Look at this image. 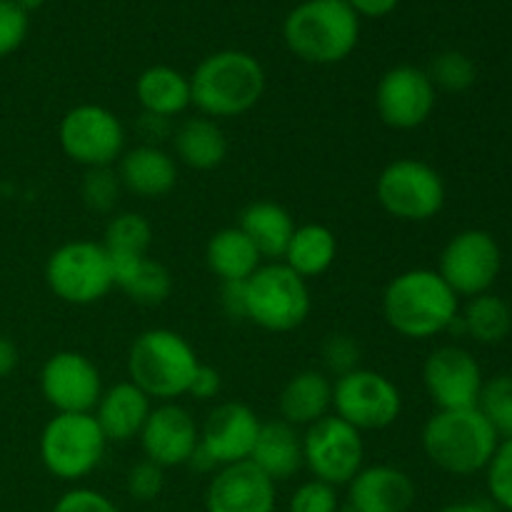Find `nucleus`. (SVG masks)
<instances>
[{
    "mask_svg": "<svg viewBox=\"0 0 512 512\" xmlns=\"http://www.w3.org/2000/svg\"><path fill=\"white\" fill-rule=\"evenodd\" d=\"M188 78L190 105L210 120L240 118L250 113L265 93L263 63L238 48L205 55Z\"/></svg>",
    "mask_w": 512,
    "mask_h": 512,
    "instance_id": "nucleus-1",
    "label": "nucleus"
},
{
    "mask_svg": "<svg viewBox=\"0 0 512 512\" xmlns=\"http://www.w3.org/2000/svg\"><path fill=\"white\" fill-rule=\"evenodd\" d=\"M458 315L460 298L438 270H403L383 290L385 323L403 338L430 340L448 333Z\"/></svg>",
    "mask_w": 512,
    "mask_h": 512,
    "instance_id": "nucleus-2",
    "label": "nucleus"
},
{
    "mask_svg": "<svg viewBox=\"0 0 512 512\" xmlns=\"http://www.w3.org/2000/svg\"><path fill=\"white\" fill-rule=\"evenodd\" d=\"M285 48L308 65H335L360 43V18L345 0H303L283 20Z\"/></svg>",
    "mask_w": 512,
    "mask_h": 512,
    "instance_id": "nucleus-3",
    "label": "nucleus"
},
{
    "mask_svg": "<svg viewBox=\"0 0 512 512\" xmlns=\"http://www.w3.org/2000/svg\"><path fill=\"white\" fill-rule=\"evenodd\" d=\"M423 453L430 463L448 475L468 478L483 473L498 448L500 438L478 408L438 410L425 423Z\"/></svg>",
    "mask_w": 512,
    "mask_h": 512,
    "instance_id": "nucleus-4",
    "label": "nucleus"
},
{
    "mask_svg": "<svg viewBox=\"0 0 512 512\" xmlns=\"http://www.w3.org/2000/svg\"><path fill=\"white\" fill-rule=\"evenodd\" d=\"M198 368L200 358L193 345L170 328L145 330L128 350V380L158 403L188 395Z\"/></svg>",
    "mask_w": 512,
    "mask_h": 512,
    "instance_id": "nucleus-5",
    "label": "nucleus"
},
{
    "mask_svg": "<svg viewBox=\"0 0 512 512\" xmlns=\"http://www.w3.org/2000/svg\"><path fill=\"white\" fill-rule=\"evenodd\" d=\"M105 448L108 440L93 413H55L38 438L40 463L63 483H80L95 473L103 463Z\"/></svg>",
    "mask_w": 512,
    "mask_h": 512,
    "instance_id": "nucleus-6",
    "label": "nucleus"
},
{
    "mask_svg": "<svg viewBox=\"0 0 512 512\" xmlns=\"http://www.w3.org/2000/svg\"><path fill=\"white\" fill-rule=\"evenodd\" d=\"M313 298L308 280L283 260L263 263L245 280V320L268 333H290L308 320Z\"/></svg>",
    "mask_w": 512,
    "mask_h": 512,
    "instance_id": "nucleus-7",
    "label": "nucleus"
},
{
    "mask_svg": "<svg viewBox=\"0 0 512 512\" xmlns=\"http://www.w3.org/2000/svg\"><path fill=\"white\" fill-rule=\"evenodd\" d=\"M45 283L63 303L85 308L95 305L115 288L110 253L95 240H70L45 260Z\"/></svg>",
    "mask_w": 512,
    "mask_h": 512,
    "instance_id": "nucleus-8",
    "label": "nucleus"
},
{
    "mask_svg": "<svg viewBox=\"0 0 512 512\" xmlns=\"http://www.w3.org/2000/svg\"><path fill=\"white\" fill-rule=\"evenodd\" d=\"M445 180L430 163L398 158L380 170L375 198L400 223H428L445 208Z\"/></svg>",
    "mask_w": 512,
    "mask_h": 512,
    "instance_id": "nucleus-9",
    "label": "nucleus"
},
{
    "mask_svg": "<svg viewBox=\"0 0 512 512\" xmlns=\"http://www.w3.org/2000/svg\"><path fill=\"white\" fill-rule=\"evenodd\" d=\"M125 125L110 108L98 103H80L60 118V150L75 165L90 168H113L125 153Z\"/></svg>",
    "mask_w": 512,
    "mask_h": 512,
    "instance_id": "nucleus-10",
    "label": "nucleus"
},
{
    "mask_svg": "<svg viewBox=\"0 0 512 512\" xmlns=\"http://www.w3.org/2000/svg\"><path fill=\"white\" fill-rule=\"evenodd\" d=\"M403 413V393L388 375L358 368L335 378L333 415L355 430H385Z\"/></svg>",
    "mask_w": 512,
    "mask_h": 512,
    "instance_id": "nucleus-11",
    "label": "nucleus"
},
{
    "mask_svg": "<svg viewBox=\"0 0 512 512\" xmlns=\"http://www.w3.org/2000/svg\"><path fill=\"white\" fill-rule=\"evenodd\" d=\"M303 465L315 480H323L333 488L348 485L365 468L363 433L338 415H325L305 428Z\"/></svg>",
    "mask_w": 512,
    "mask_h": 512,
    "instance_id": "nucleus-12",
    "label": "nucleus"
},
{
    "mask_svg": "<svg viewBox=\"0 0 512 512\" xmlns=\"http://www.w3.org/2000/svg\"><path fill=\"white\" fill-rule=\"evenodd\" d=\"M503 270L500 245L488 230H460L448 240L438 260V273L458 298L490 293Z\"/></svg>",
    "mask_w": 512,
    "mask_h": 512,
    "instance_id": "nucleus-13",
    "label": "nucleus"
},
{
    "mask_svg": "<svg viewBox=\"0 0 512 512\" xmlns=\"http://www.w3.org/2000/svg\"><path fill=\"white\" fill-rule=\"evenodd\" d=\"M438 100L428 70L415 65H395L380 75L375 85V110L393 130H415L430 120Z\"/></svg>",
    "mask_w": 512,
    "mask_h": 512,
    "instance_id": "nucleus-14",
    "label": "nucleus"
},
{
    "mask_svg": "<svg viewBox=\"0 0 512 512\" xmlns=\"http://www.w3.org/2000/svg\"><path fill=\"white\" fill-rule=\"evenodd\" d=\"M103 390L98 365L78 350H58L40 368V393L55 413H93Z\"/></svg>",
    "mask_w": 512,
    "mask_h": 512,
    "instance_id": "nucleus-15",
    "label": "nucleus"
},
{
    "mask_svg": "<svg viewBox=\"0 0 512 512\" xmlns=\"http://www.w3.org/2000/svg\"><path fill=\"white\" fill-rule=\"evenodd\" d=\"M423 385L438 410H465L478 408L485 378L473 353L460 345H443L425 360Z\"/></svg>",
    "mask_w": 512,
    "mask_h": 512,
    "instance_id": "nucleus-16",
    "label": "nucleus"
},
{
    "mask_svg": "<svg viewBox=\"0 0 512 512\" xmlns=\"http://www.w3.org/2000/svg\"><path fill=\"white\" fill-rule=\"evenodd\" d=\"M145 460L163 470L188 465L200 445V425L188 408L173 403H158L150 410L138 435Z\"/></svg>",
    "mask_w": 512,
    "mask_h": 512,
    "instance_id": "nucleus-17",
    "label": "nucleus"
},
{
    "mask_svg": "<svg viewBox=\"0 0 512 512\" xmlns=\"http://www.w3.org/2000/svg\"><path fill=\"white\" fill-rule=\"evenodd\" d=\"M260 420L253 408L243 403H220L210 410L200 428V450L210 458L215 470L225 465L245 463L253 455L260 435Z\"/></svg>",
    "mask_w": 512,
    "mask_h": 512,
    "instance_id": "nucleus-18",
    "label": "nucleus"
},
{
    "mask_svg": "<svg viewBox=\"0 0 512 512\" xmlns=\"http://www.w3.org/2000/svg\"><path fill=\"white\" fill-rule=\"evenodd\" d=\"M278 490L250 460L218 468L205 490V512H275Z\"/></svg>",
    "mask_w": 512,
    "mask_h": 512,
    "instance_id": "nucleus-19",
    "label": "nucleus"
},
{
    "mask_svg": "<svg viewBox=\"0 0 512 512\" xmlns=\"http://www.w3.org/2000/svg\"><path fill=\"white\" fill-rule=\"evenodd\" d=\"M415 495L413 478L395 465H365L348 483V505L360 512H410Z\"/></svg>",
    "mask_w": 512,
    "mask_h": 512,
    "instance_id": "nucleus-20",
    "label": "nucleus"
},
{
    "mask_svg": "<svg viewBox=\"0 0 512 512\" xmlns=\"http://www.w3.org/2000/svg\"><path fill=\"white\" fill-rule=\"evenodd\" d=\"M120 185L138 198H163L178 183V163L160 145H135L125 150L118 160Z\"/></svg>",
    "mask_w": 512,
    "mask_h": 512,
    "instance_id": "nucleus-21",
    "label": "nucleus"
},
{
    "mask_svg": "<svg viewBox=\"0 0 512 512\" xmlns=\"http://www.w3.org/2000/svg\"><path fill=\"white\" fill-rule=\"evenodd\" d=\"M150 410H153V400L138 385L123 380L103 390L93 418L98 420L108 443H130L140 435Z\"/></svg>",
    "mask_w": 512,
    "mask_h": 512,
    "instance_id": "nucleus-22",
    "label": "nucleus"
},
{
    "mask_svg": "<svg viewBox=\"0 0 512 512\" xmlns=\"http://www.w3.org/2000/svg\"><path fill=\"white\" fill-rule=\"evenodd\" d=\"M330 410H333V380L323 370H300L280 390V420L293 428H310L330 415Z\"/></svg>",
    "mask_w": 512,
    "mask_h": 512,
    "instance_id": "nucleus-23",
    "label": "nucleus"
},
{
    "mask_svg": "<svg viewBox=\"0 0 512 512\" xmlns=\"http://www.w3.org/2000/svg\"><path fill=\"white\" fill-rule=\"evenodd\" d=\"M250 463L268 475L275 485L295 478L303 465V435L285 420H270L260 425L258 443H255Z\"/></svg>",
    "mask_w": 512,
    "mask_h": 512,
    "instance_id": "nucleus-24",
    "label": "nucleus"
},
{
    "mask_svg": "<svg viewBox=\"0 0 512 512\" xmlns=\"http://www.w3.org/2000/svg\"><path fill=\"white\" fill-rule=\"evenodd\" d=\"M173 158L190 170H215L228 158V138L218 120L205 115L180 120L173 128Z\"/></svg>",
    "mask_w": 512,
    "mask_h": 512,
    "instance_id": "nucleus-25",
    "label": "nucleus"
},
{
    "mask_svg": "<svg viewBox=\"0 0 512 512\" xmlns=\"http://www.w3.org/2000/svg\"><path fill=\"white\" fill-rule=\"evenodd\" d=\"M115 288L123 290L133 303L160 305L173 293V275L148 255H110Z\"/></svg>",
    "mask_w": 512,
    "mask_h": 512,
    "instance_id": "nucleus-26",
    "label": "nucleus"
},
{
    "mask_svg": "<svg viewBox=\"0 0 512 512\" xmlns=\"http://www.w3.org/2000/svg\"><path fill=\"white\" fill-rule=\"evenodd\" d=\"M140 110L158 118H178L190 108V78L170 65H150L135 80Z\"/></svg>",
    "mask_w": 512,
    "mask_h": 512,
    "instance_id": "nucleus-27",
    "label": "nucleus"
},
{
    "mask_svg": "<svg viewBox=\"0 0 512 512\" xmlns=\"http://www.w3.org/2000/svg\"><path fill=\"white\" fill-rule=\"evenodd\" d=\"M238 228L248 235L260 258L275 263V260H283L298 225L283 205L273 203V200H258L243 210Z\"/></svg>",
    "mask_w": 512,
    "mask_h": 512,
    "instance_id": "nucleus-28",
    "label": "nucleus"
},
{
    "mask_svg": "<svg viewBox=\"0 0 512 512\" xmlns=\"http://www.w3.org/2000/svg\"><path fill=\"white\" fill-rule=\"evenodd\" d=\"M205 263L220 283H243L263 265V258L248 235L233 225L213 233L205 245Z\"/></svg>",
    "mask_w": 512,
    "mask_h": 512,
    "instance_id": "nucleus-29",
    "label": "nucleus"
},
{
    "mask_svg": "<svg viewBox=\"0 0 512 512\" xmlns=\"http://www.w3.org/2000/svg\"><path fill=\"white\" fill-rule=\"evenodd\" d=\"M338 258V238L323 223L298 225L290 238L283 263L303 280L320 278L328 273Z\"/></svg>",
    "mask_w": 512,
    "mask_h": 512,
    "instance_id": "nucleus-30",
    "label": "nucleus"
},
{
    "mask_svg": "<svg viewBox=\"0 0 512 512\" xmlns=\"http://www.w3.org/2000/svg\"><path fill=\"white\" fill-rule=\"evenodd\" d=\"M460 330L483 345L503 343L512 330V310L500 295L483 293L470 298L460 315Z\"/></svg>",
    "mask_w": 512,
    "mask_h": 512,
    "instance_id": "nucleus-31",
    "label": "nucleus"
},
{
    "mask_svg": "<svg viewBox=\"0 0 512 512\" xmlns=\"http://www.w3.org/2000/svg\"><path fill=\"white\" fill-rule=\"evenodd\" d=\"M153 225L140 213H118L108 220L103 245L110 255H148Z\"/></svg>",
    "mask_w": 512,
    "mask_h": 512,
    "instance_id": "nucleus-32",
    "label": "nucleus"
},
{
    "mask_svg": "<svg viewBox=\"0 0 512 512\" xmlns=\"http://www.w3.org/2000/svg\"><path fill=\"white\" fill-rule=\"evenodd\" d=\"M478 410L493 425L500 440L512 438V375H495L485 380Z\"/></svg>",
    "mask_w": 512,
    "mask_h": 512,
    "instance_id": "nucleus-33",
    "label": "nucleus"
},
{
    "mask_svg": "<svg viewBox=\"0 0 512 512\" xmlns=\"http://www.w3.org/2000/svg\"><path fill=\"white\" fill-rule=\"evenodd\" d=\"M430 80L435 90H448V93H463L475 83V63L460 50H445L435 55L428 68Z\"/></svg>",
    "mask_w": 512,
    "mask_h": 512,
    "instance_id": "nucleus-34",
    "label": "nucleus"
},
{
    "mask_svg": "<svg viewBox=\"0 0 512 512\" xmlns=\"http://www.w3.org/2000/svg\"><path fill=\"white\" fill-rule=\"evenodd\" d=\"M120 190L123 185L115 168H90L85 170L80 183V198L93 213H113L120 200Z\"/></svg>",
    "mask_w": 512,
    "mask_h": 512,
    "instance_id": "nucleus-35",
    "label": "nucleus"
},
{
    "mask_svg": "<svg viewBox=\"0 0 512 512\" xmlns=\"http://www.w3.org/2000/svg\"><path fill=\"white\" fill-rule=\"evenodd\" d=\"M490 498L503 510L512 512V438L500 440L485 468Z\"/></svg>",
    "mask_w": 512,
    "mask_h": 512,
    "instance_id": "nucleus-36",
    "label": "nucleus"
},
{
    "mask_svg": "<svg viewBox=\"0 0 512 512\" xmlns=\"http://www.w3.org/2000/svg\"><path fill=\"white\" fill-rule=\"evenodd\" d=\"M288 512H340L338 488L323 480H308L290 495Z\"/></svg>",
    "mask_w": 512,
    "mask_h": 512,
    "instance_id": "nucleus-37",
    "label": "nucleus"
},
{
    "mask_svg": "<svg viewBox=\"0 0 512 512\" xmlns=\"http://www.w3.org/2000/svg\"><path fill=\"white\" fill-rule=\"evenodd\" d=\"M165 488V470L160 465L150 463V460H140L125 475V490L133 500L138 503H153L155 498H160Z\"/></svg>",
    "mask_w": 512,
    "mask_h": 512,
    "instance_id": "nucleus-38",
    "label": "nucleus"
},
{
    "mask_svg": "<svg viewBox=\"0 0 512 512\" xmlns=\"http://www.w3.org/2000/svg\"><path fill=\"white\" fill-rule=\"evenodd\" d=\"M323 363L328 375H335V378L353 373V370L360 368V345L355 343L353 335H328L323 343Z\"/></svg>",
    "mask_w": 512,
    "mask_h": 512,
    "instance_id": "nucleus-39",
    "label": "nucleus"
},
{
    "mask_svg": "<svg viewBox=\"0 0 512 512\" xmlns=\"http://www.w3.org/2000/svg\"><path fill=\"white\" fill-rule=\"evenodd\" d=\"M30 15L15 0H0V58L20 48L28 38Z\"/></svg>",
    "mask_w": 512,
    "mask_h": 512,
    "instance_id": "nucleus-40",
    "label": "nucleus"
},
{
    "mask_svg": "<svg viewBox=\"0 0 512 512\" xmlns=\"http://www.w3.org/2000/svg\"><path fill=\"white\" fill-rule=\"evenodd\" d=\"M50 512H123L108 495L93 488H73L55 500Z\"/></svg>",
    "mask_w": 512,
    "mask_h": 512,
    "instance_id": "nucleus-41",
    "label": "nucleus"
},
{
    "mask_svg": "<svg viewBox=\"0 0 512 512\" xmlns=\"http://www.w3.org/2000/svg\"><path fill=\"white\" fill-rule=\"evenodd\" d=\"M220 388H223V378H220V373L215 368H210V365H203L200 363L198 373H195L193 383H190V390L188 395H193L195 400H213L218 398Z\"/></svg>",
    "mask_w": 512,
    "mask_h": 512,
    "instance_id": "nucleus-42",
    "label": "nucleus"
},
{
    "mask_svg": "<svg viewBox=\"0 0 512 512\" xmlns=\"http://www.w3.org/2000/svg\"><path fill=\"white\" fill-rule=\"evenodd\" d=\"M220 308L233 320H245V280L243 283H220Z\"/></svg>",
    "mask_w": 512,
    "mask_h": 512,
    "instance_id": "nucleus-43",
    "label": "nucleus"
},
{
    "mask_svg": "<svg viewBox=\"0 0 512 512\" xmlns=\"http://www.w3.org/2000/svg\"><path fill=\"white\" fill-rule=\"evenodd\" d=\"M138 133L145 145H158L163 138L173 135V123L168 118H158V115L140 113L138 118Z\"/></svg>",
    "mask_w": 512,
    "mask_h": 512,
    "instance_id": "nucleus-44",
    "label": "nucleus"
},
{
    "mask_svg": "<svg viewBox=\"0 0 512 512\" xmlns=\"http://www.w3.org/2000/svg\"><path fill=\"white\" fill-rule=\"evenodd\" d=\"M345 3L355 10V15H358L360 20L363 18L378 20L393 13V10L400 5V0H345Z\"/></svg>",
    "mask_w": 512,
    "mask_h": 512,
    "instance_id": "nucleus-45",
    "label": "nucleus"
},
{
    "mask_svg": "<svg viewBox=\"0 0 512 512\" xmlns=\"http://www.w3.org/2000/svg\"><path fill=\"white\" fill-rule=\"evenodd\" d=\"M18 363H20L18 345H15L10 338H5V335H0V380L13 375L15 368H18Z\"/></svg>",
    "mask_w": 512,
    "mask_h": 512,
    "instance_id": "nucleus-46",
    "label": "nucleus"
},
{
    "mask_svg": "<svg viewBox=\"0 0 512 512\" xmlns=\"http://www.w3.org/2000/svg\"><path fill=\"white\" fill-rule=\"evenodd\" d=\"M440 512H493L488 505L483 503H453L448 508H443Z\"/></svg>",
    "mask_w": 512,
    "mask_h": 512,
    "instance_id": "nucleus-47",
    "label": "nucleus"
},
{
    "mask_svg": "<svg viewBox=\"0 0 512 512\" xmlns=\"http://www.w3.org/2000/svg\"><path fill=\"white\" fill-rule=\"evenodd\" d=\"M15 3L20 5V8L25 10V13H35V10H40L45 5V0H15Z\"/></svg>",
    "mask_w": 512,
    "mask_h": 512,
    "instance_id": "nucleus-48",
    "label": "nucleus"
},
{
    "mask_svg": "<svg viewBox=\"0 0 512 512\" xmlns=\"http://www.w3.org/2000/svg\"><path fill=\"white\" fill-rule=\"evenodd\" d=\"M340 512H360V510H355V508H350V505H345V508H340Z\"/></svg>",
    "mask_w": 512,
    "mask_h": 512,
    "instance_id": "nucleus-49",
    "label": "nucleus"
},
{
    "mask_svg": "<svg viewBox=\"0 0 512 512\" xmlns=\"http://www.w3.org/2000/svg\"><path fill=\"white\" fill-rule=\"evenodd\" d=\"M155 512H168V510H155Z\"/></svg>",
    "mask_w": 512,
    "mask_h": 512,
    "instance_id": "nucleus-50",
    "label": "nucleus"
},
{
    "mask_svg": "<svg viewBox=\"0 0 512 512\" xmlns=\"http://www.w3.org/2000/svg\"><path fill=\"white\" fill-rule=\"evenodd\" d=\"M410 512H415V510H410Z\"/></svg>",
    "mask_w": 512,
    "mask_h": 512,
    "instance_id": "nucleus-51",
    "label": "nucleus"
}]
</instances>
